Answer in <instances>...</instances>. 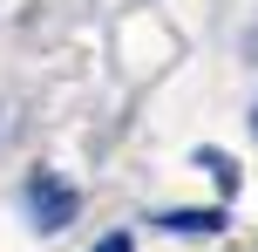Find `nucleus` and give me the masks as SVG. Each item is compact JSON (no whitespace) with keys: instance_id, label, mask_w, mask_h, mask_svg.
I'll list each match as a JSON object with an SVG mask.
<instances>
[{"instance_id":"obj_2","label":"nucleus","mask_w":258,"mask_h":252,"mask_svg":"<svg viewBox=\"0 0 258 252\" xmlns=\"http://www.w3.org/2000/svg\"><path fill=\"white\" fill-rule=\"evenodd\" d=\"M156 225H170V232H218L224 212H163Z\"/></svg>"},{"instance_id":"obj_1","label":"nucleus","mask_w":258,"mask_h":252,"mask_svg":"<svg viewBox=\"0 0 258 252\" xmlns=\"http://www.w3.org/2000/svg\"><path fill=\"white\" fill-rule=\"evenodd\" d=\"M27 205H34V225L41 232H61L68 218H75V191H68L54 171H34V177H27Z\"/></svg>"},{"instance_id":"obj_3","label":"nucleus","mask_w":258,"mask_h":252,"mask_svg":"<svg viewBox=\"0 0 258 252\" xmlns=\"http://www.w3.org/2000/svg\"><path fill=\"white\" fill-rule=\"evenodd\" d=\"M95 252H136V239H129V232H109V239L95 245Z\"/></svg>"},{"instance_id":"obj_4","label":"nucleus","mask_w":258,"mask_h":252,"mask_svg":"<svg viewBox=\"0 0 258 252\" xmlns=\"http://www.w3.org/2000/svg\"><path fill=\"white\" fill-rule=\"evenodd\" d=\"M251 123H258V116H251Z\"/></svg>"}]
</instances>
